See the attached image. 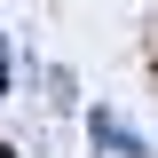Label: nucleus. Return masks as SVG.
<instances>
[{
  "label": "nucleus",
  "instance_id": "obj_1",
  "mask_svg": "<svg viewBox=\"0 0 158 158\" xmlns=\"http://www.w3.org/2000/svg\"><path fill=\"white\" fill-rule=\"evenodd\" d=\"M95 142H103V150H118V158H142V142L127 135V127H111V111H95Z\"/></svg>",
  "mask_w": 158,
  "mask_h": 158
},
{
  "label": "nucleus",
  "instance_id": "obj_2",
  "mask_svg": "<svg viewBox=\"0 0 158 158\" xmlns=\"http://www.w3.org/2000/svg\"><path fill=\"white\" fill-rule=\"evenodd\" d=\"M0 158H16V150H8V142H0Z\"/></svg>",
  "mask_w": 158,
  "mask_h": 158
}]
</instances>
